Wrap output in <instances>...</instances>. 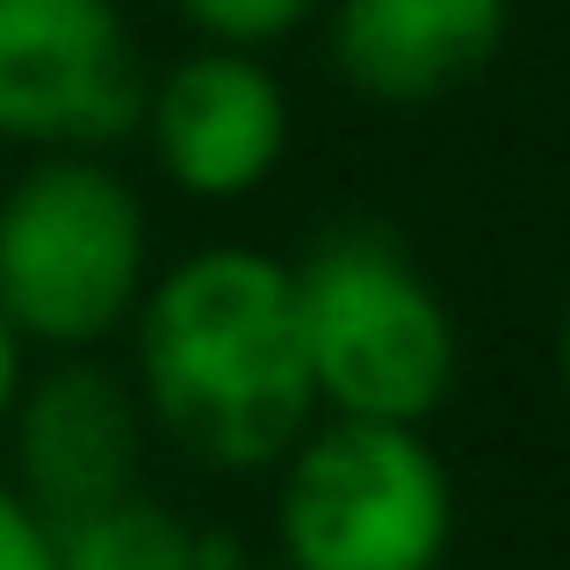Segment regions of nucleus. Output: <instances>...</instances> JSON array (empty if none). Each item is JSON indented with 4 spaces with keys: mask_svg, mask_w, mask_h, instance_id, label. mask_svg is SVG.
Listing matches in <instances>:
<instances>
[{
    "mask_svg": "<svg viewBox=\"0 0 570 570\" xmlns=\"http://www.w3.org/2000/svg\"><path fill=\"white\" fill-rule=\"evenodd\" d=\"M130 390L153 433L217 476L275 470L318 419L289 261L246 238L195 246L130 311Z\"/></svg>",
    "mask_w": 570,
    "mask_h": 570,
    "instance_id": "1",
    "label": "nucleus"
},
{
    "mask_svg": "<svg viewBox=\"0 0 570 570\" xmlns=\"http://www.w3.org/2000/svg\"><path fill=\"white\" fill-rule=\"evenodd\" d=\"M289 282L318 412L426 426L455 397V311L397 232L333 224L304 246V261H289Z\"/></svg>",
    "mask_w": 570,
    "mask_h": 570,
    "instance_id": "2",
    "label": "nucleus"
},
{
    "mask_svg": "<svg viewBox=\"0 0 570 570\" xmlns=\"http://www.w3.org/2000/svg\"><path fill=\"white\" fill-rule=\"evenodd\" d=\"M153 282L145 195L101 153H37L0 188V318L37 354H101Z\"/></svg>",
    "mask_w": 570,
    "mask_h": 570,
    "instance_id": "3",
    "label": "nucleus"
},
{
    "mask_svg": "<svg viewBox=\"0 0 570 570\" xmlns=\"http://www.w3.org/2000/svg\"><path fill=\"white\" fill-rule=\"evenodd\" d=\"M275 542L289 570H441L455 542V476L426 426L311 419L275 462Z\"/></svg>",
    "mask_w": 570,
    "mask_h": 570,
    "instance_id": "4",
    "label": "nucleus"
},
{
    "mask_svg": "<svg viewBox=\"0 0 570 570\" xmlns=\"http://www.w3.org/2000/svg\"><path fill=\"white\" fill-rule=\"evenodd\" d=\"M153 66L116 0H0V138L116 153L138 138Z\"/></svg>",
    "mask_w": 570,
    "mask_h": 570,
    "instance_id": "5",
    "label": "nucleus"
},
{
    "mask_svg": "<svg viewBox=\"0 0 570 570\" xmlns=\"http://www.w3.org/2000/svg\"><path fill=\"white\" fill-rule=\"evenodd\" d=\"M0 433H8V484L43 513V528H58L138 491L153 419L130 376L101 354H51L22 376Z\"/></svg>",
    "mask_w": 570,
    "mask_h": 570,
    "instance_id": "6",
    "label": "nucleus"
},
{
    "mask_svg": "<svg viewBox=\"0 0 570 570\" xmlns=\"http://www.w3.org/2000/svg\"><path fill=\"white\" fill-rule=\"evenodd\" d=\"M138 138L195 203H246L289 159V87L261 51L203 43L145 87Z\"/></svg>",
    "mask_w": 570,
    "mask_h": 570,
    "instance_id": "7",
    "label": "nucleus"
},
{
    "mask_svg": "<svg viewBox=\"0 0 570 570\" xmlns=\"http://www.w3.org/2000/svg\"><path fill=\"white\" fill-rule=\"evenodd\" d=\"M513 0H325V66L376 109H433L505 51Z\"/></svg>",
    "mask_w": 570,
    "mask_h": 570,
    "instance_id": "8",
    "label": "nucleus"
},
{
    "mask_svg": "<svg viewBox=\"0 0 570 570\" xmlns=\"http://www.w3.org/2000/svg\"><path fill=\"white\" fill-rule=\"evenodd\" d=\"M232 563L246 557L217 534H195L153 491H124V499L51 528V570H232Z\"/></svg>",
    "mask_w": 570,
    "mask_h": 570,
    "instance_id": "9",
    "label": "nucleus"
},
{
    "mask_svg": "<svg viewBox=\"0 0 570 570\" xmlns=\"http://www.w3.org/2000/svg\"><path fill=\"white\" fill-rule=\"evenodd\" d=\"M325 0H174V14L203 43H232V51H267V43L296 37Z\"/></svg>",
    "mask_w": 570,
    "mask_h": 570,
    "instance_id": "10",
    "label": "nucleus"
},
{
    "mask_svg": "<svg viewBox=\"0 0 570 570\" xmlns=\"http://www.w3.org/2000/svg\"><path fill=\"white\" fill-rule=\"evenodd\" d=\"M0 570H51V528L8 476H0Z\"/></svg>",
    "mask_w": 570,
    "mask_h": 570,
    "instance_id": "11",
    "label": "nucleus"
},
{
    "mask_svg": "<svg viewBox=\"0 0 570 570\" xmlns=\"http://www.w3.org/2000/svg\"><path fill=\"white\" fill-rule=\"evenodd\" d=\"M29 376V347L14 340V325L0 318V419H8V404H14V390H22Z\"/></svg>",
    "mask_w": 570,
    "mask_h": 570,
    "instance_id": "12",
    "label": "nucleus"
},
{
    "mask_svg": "<svg viewBox=\"0 0 570 570\" xmlns=\"http://www.w3.org/2000/svg\"><path fill=\"white\" fill-rule=\"evenodd\" d=\"M557 368H563V390H570V296H563V318H557Z\"/></svg>",
    "mask_w": 570,
    "mask_h": 570,
    "instance_id": "13",
    "label": "nucleus"
},
{
    "mask_svg": "<svg viewBox=\"0 0 570 570\" xmlns=\"http://www.w3.org/2000/svg\"><path fill=\"white\" fill-rule=\"evenodd\" d=\"M232 570H289V563H232Z\"/></svg>",
    "mask_w": 570,
    "mask_h": 570,
    "instance_id": "14",
    "label": "nucleus"
}]
</instances>
